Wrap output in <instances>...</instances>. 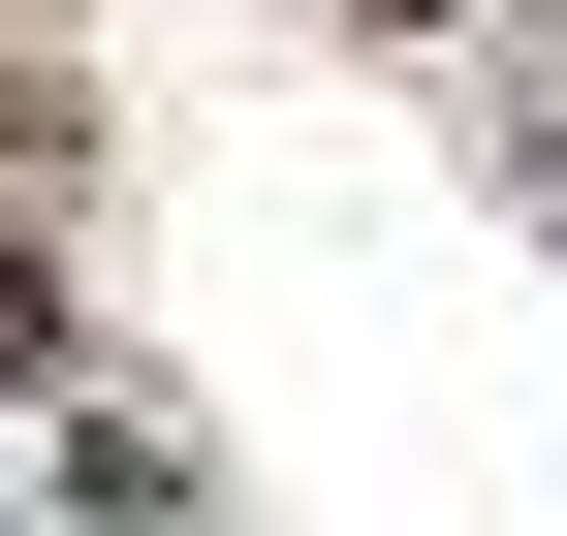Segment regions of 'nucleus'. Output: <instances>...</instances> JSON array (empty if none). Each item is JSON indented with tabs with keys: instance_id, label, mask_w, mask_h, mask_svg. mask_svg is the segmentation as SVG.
I'll use <instances>...</instances> for the list:
<instances>
[{
	"instance_id": "f257e3e1",
	"label": "nucleus",
	"mask_w": 567,
	"mask_h": 536,
	"mask_svg": "<svg viewBox=\"0 0 567 536\" xmlns=\"http://www.w3.org/2000/svg\"><path fill=\"white\" fill-rule=\"evenodd\" d=\"M0 348H63V285H32V221H0Z\"/></svg>"
},
{
	"instance_id": "f03ea898",
	"label": "nucleus",
	"mask_w": 567,
	"mask_h": 536,
	"mask_svg": "<svg viewBox=\"0 0 567 536\" xmlns=\"http://www.w3.org/2000/svg\"><path fill=\"white\" fill-rule=\"evenodd\" d=\"M379 32H442V0H379Z\"/></svg>"
}]
</instances>
